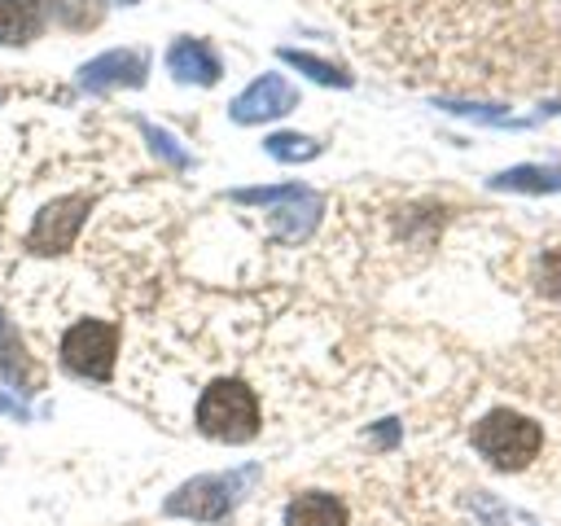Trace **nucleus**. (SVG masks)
<instances>
[{
    "label": "nucleus",
    "instance_id": "nucleus-1",
    "mask_svg": "<svg viewBox=\"0 0 561 526\" xmlns=\"http://www.w3.org/2000/svg\"><path fill=\"white\" fill-rule=\"evenodd\" d=\"M197 430L219 443H250L259 434V399L241 377H219L197 399Z\"/></svg>",
    "mask_w": 561,
    "mask_h": 526
},
{
    "label": "nucleus",
    "instance_id": "nucleus-2",
    "mask_svg": "<svg viewBox=\"0 0 561 526\" xmlns=\"http://www.w3.org/2000/svg\"><path fill=\"white\" fill-rule=\"evenodd\" d=\"M469 443H473L478 456H486L495 469H522V465H530V460L539 456L543 434H539V425H535L530 416L508 412V408H495V412H486V416L473 425Z\"/></svg>",
    "mask_w": 561,
    "mask_h": 526
},
{
    "label": "nucleus",
    "instance_id": "nucleus-3",
    "mask_svg": "<svg viewBox=\"0 0 561 526\" xmlns=\"http://www.w3.org/2000/svg\"><path fill=\"white\" fill-rule=\"evenodd\" d=\"M254 465H245V469H237V473H202V478H193V482H184L162 508L171 513V517H193V522H224L228 513H232V504L241 500V491H245V482H254Z\"/></svg>",
    "mask_w": 561,
    "mask_h": 526
},
{
    "label": "nucleus",
    "instance_id": "nucleus-4",
    "mask_svg": "<svg viewBox=\"0 0 561 526\" xmlns=\"http://www.w3.org/2000/svg\"><path fill=\"white\" fill-rule=\"evenodd\" d=\"M118 359V324L110 320H75L61 338V364L75 377L110 381Z\"/></svg>",
    "mask_w": 561,
    "mask_h": 526
},
{
    "label": "nucleus",
    "instance_id": "nucleus-5",
    "mask_svg": "<svg viewBox=\"0 0 561 526\" xmlns=\"http://www.w3.org/2000/svg\"><path fill=\"white\" fill-rule=\"evenodd\" d=\"M88 210H92L88 193H66V197L44 202L35 224H31V232H26L31 254H61V250H70L79 228H83V219H88Z\"/></svg>",
    "mask_w": 561,
    "mask_h": 526
},
{
    "label": "nucleus",
    "instance_id": "nucleus-6",
    "mask_svg": "<svg viewBox=\"0 0 561 526\" xmlns=\"http://www.w3.org/2000/svg\"><path fill=\"white\" fill-rule=\"evenodd\" d=\"M149 70V57L140 48H110L92 61L79 66V88L83 92H110V88H140Z\"/></svg>",
    "mask_w": 561,
    "mask_h": 526
},
{
    "label": "nucleus",
    "instance_id": "nucleus-7",
    "mask_svg": "<svg viewBox=\"0 0 561 526\" xmlns=\"http://www.w3.org/2000/svg\"><path fill=\"white\" fill-rule=\"evenodd\" d=\"M298 105V92L280 79V75H259L232 105H228V114H232V123H267V118H280V114H289Z\"/></svg>",
    "mask_w": 561,
    "mask_h": 526
},
{
    "label": "nucleus",
    "instance_id": "nucleus-8",
    "mask_svg": "<svg viewBox=\"0 0 561 526\" xmlns=\"http://www.w3.org/2000/svg\"><path fill=\"white\" fill-rule=\"evenodd\" d=\"M167 70L180 79V83H197V88H210V83H219V57L210 53V44H202V39H193V35H184V39H175L171 48H167Z\"/></svg>",
    "mask_w": 561,
    "mask_h": 526
},
{
    "label": "nucleus",
    "instance_id": "nucleus-9",
    "mask_svg": "<svg viewBox=\"0 0 561 526\" xmlns=\"http://www.w3.org/2000/svg\"><path fill=\"white\" fill-rule=\"evenodd\" d=\"M276 206H280V210H276V237H280V241H302V237L316 228L320 210H324V202H320L311 188H302V184H294L289 197H280Z\"/></svg>",
    "mask_w": 561,
    "mask_h": 526
},
{
    "label": "nucleus",
    "instance_id": "nucleus-10",
    "mask_svg": "<svg viewBox=\"0 0 561 526\" xmlns=\"http://www.w3.org/2000/svg\"><path fill=\"white\" fill-rule=\"evenodd\" d=\"M48 0H0V44L18 48L44 31Z\"/></svg>",
    "mask_w": 561,
    "mask_h": 526
},
{
    "label": "nucleus",
    "instance_id": "nucleus-11",
    "mask_svg": "<svg viewBox=\"0 0 561 526\" xmlns=\"http://www.w3.org/2000/svg\"><path fill=\"white\" fill-rule=\"evenodd\" d=\"M285 526H346V504L333 491H302L289 500Z\"/></svg>",
    "mask_w": 561,
    "mask_h": 526
},
{
    "label": "nucleus",
    "instance_id": "nucleus-12",
    "mask_svg": "<svg viewBox=\"0 0 561 526\" xmlns=\"http://www.w3.org/2000/svg\"><path fill=\"white\" fill-rule=\"evenodd\" d=\"M491 188H513V193H557L561 171L557 167H508L491 175Z\"/></svg>",
    "mask_w": 561,
    "mask_h": 526
},
{
    "label": "nucleus",
    "instance_id": "nucleus-13",
    "mask_svg": "<svg viewBox=\"0 0 561 526\" xmlns=\"http://www.w3.org/2000/svg\"><path fill=\"white\" fill-rule=\"evenodd\" d=\"M285 66H298L307 79H316V83H329V88H351V75L342 70V66H333V61H324V57H311V53H302V48H280L276 53Z\"/></svg>",
    "mask_w": 561,
    "mask_h": 526
},
{
    "label": "nucleus",
    "instance_id": "nucleus-14",
    "mask_svg": "<svg viewBox=\"0 0 561 526\" xmlns=\"http://www.w3.org/2000/svg\"><path fill=\"white\" fill-rule=\"evenodd\" d=\"M0 377L13 381L18 390H22V377H26V346H22V338H18V329L4 311H0Z\"/></svg>",
    "mask_w": 561,
    "mask_h": 526
},
{
    "label": "nucleus",
    "instance_id": "nucleus-15",
    "mask_svg": "<svg viewBox=\"0 0 561 526\" xmlns=\"http://www.w3.org/2000/svg\"><path fill=\"white\" fill-rule=\"evenodd\" d=\"M263 149H267L276 162H307V158L320 153V140H311V136H302V132H272V136L263 140Z\"/></svg>",
    "mask_w": 561,
    "mask_h": 526
},
{
    "label": "nucleus",
    "instance_id": "nucleus-16",
    "mask_svg": "<svg viewBox=\"0 0 561 526\" xmlns=\"http://www.w3.org/2000/svg\"><path fill=\"white\" fill-rule=\"evenodd\" d=\"M53 9H57V22H61V26L83 31V26H96V22H101L105 0H53Z\"/></svg>",
    "mask_w": 561,
    "mask_h": 526
},
{
    "label": "nucleus",
    "instance_id": "nucleus-17",
    "mask_svg": "<svg viewBox=\"0 0 561 526\" xmlns=\"http://www.w3.org/2000/svg\"><path fill=\"white\" fill-rule=\"evenodd\" d=\"M140 132H145V140H149V149L162 158V162H171V167H193V158H188V149H180L175 145V136L171 132H162V127H153V123H140Z\"/></svg>",
    "mask_w": 561,
    "mask_h": 526
},
{
    "label": "nucleus",
    "instance_id": "nucleus-18",
    "mask_svg": "<svg viewBox=\"0 0 561 526\" xmlns=\"http://www.w3.org/2000/svg\"><path fill=\"white\" fill-rule=\"evenodd\" d=\"M539 267H543V289L561 294V250H548V254L539 259Z\"/></svg>",
    "mask_w": 561,
    "mask_h": 526
},
{
    "label": "nucleus",
    "instance_id": "nucleus-19",
    "mask_svg": "<svg viewBox=\"0 0 561 526\" xmlns=\"http://www.w3.org/2000/svg\"><path fill=\"white\" fill-rule=\"evenodd\" d=\"M0 412H9V416H18V421H26V403H22V399L0 395Z\"/></svg>",
    "mask_w": 561,
    "mask_h": 526
},
{
    "label": "nucleus",
    "instance_id": "nucleus-20",
    "mask_svg": "<svg viewBox=\"0 0 561 526\" xmlns=\"http://www.w3.org/2000/svg\"><path fill=\"white\" fill-rule=\"evenodd\" d=\"M394 438H399V425H394V421H386V425L377 430V443H381V447H390Z\"/></svg>",
    "mask_w": 561,
    "mask_h": 526
},
{
    "label": "nucleus",
    "instance_id": "nucleus-21",
    "mask_svg": "<svg viewBox=\"0 0 561 526\" xmlns=\"http://www.w3.org/2000/svg\"><path fill=\"white\" fill-rule=\"evenodd\" d=\"M123 4H136V0H123Z\"/></svg>",
    "mask_w": 561,
    "mask_h": 526
}]
</instances>
